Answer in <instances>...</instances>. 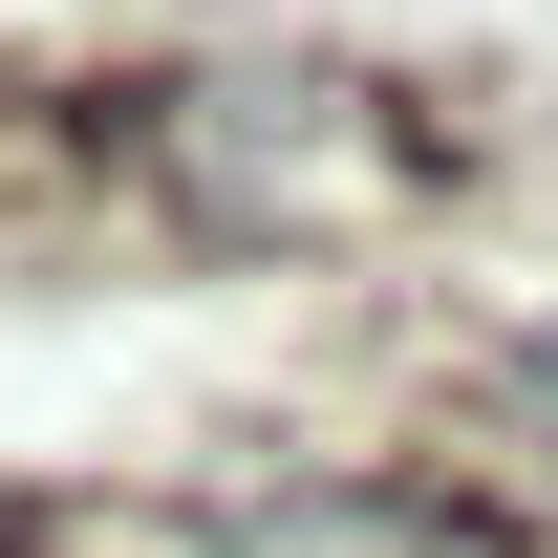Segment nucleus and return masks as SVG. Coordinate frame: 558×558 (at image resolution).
I'll use <instances>...</instances> for the list:
<instances>
[{
  "mask_svg": "<svg viewBox=\"0 0 558 558\" xmlns=\"http://www.w3.org/2000/svg\"><path fill=\"white\" fill-rule=\"evenodd\" d=\"M215 558H494V515L429 473H258L215 494Z\"/></svg>",
  "mask_w": 558,
  "mask_h": 558,
  "instance_id": "2",
  "label": "nucleus"
},
{
  "mask_svg": "<svg viewBox=\"0 0 558 558\" xmlns=\"http://www.w3.org/2000/svg\"><path fill=\"white\" fill-rule=\"evenodd\" d=\"M130 150H150V194L194 236H236V258H323V236H387L429 194V130L365 108V86H323V65H194V86L130 108Z\"/></svg>",
  "mask_w": 558,
  "mask_h": 558,
  "instance_id": "1",
  "label": "nucleus"
}]
</instances>
